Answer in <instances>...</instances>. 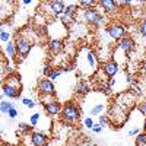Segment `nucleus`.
Wrapping results in <instances>:
<instances>
[{"label": "nucleus", "instance_id": "f257e3e1", "mask_svg": "<svg viewBox=\"0 0 146 146\" xmlns=\"http://www.w3.org/2000/svg\"><path fill=\"white\" fill-rule=\"evenodd\" d=\"M76 63H78V69L82 75H94L96 72V66H98V62H96V54L91 50V48H82V50L78 53L76 57Z\"/></svg>", "mask_w": 146, "mask_h": 146}, {"label": "nucleus", "instance_id": "f03ea898", "mask_svg": "<svg viewBox=\"0 0 146 146\" xmlns=\"http://www.w3.org/2000/svg\"><path fill=\"white\" fill-rule=\"evenodd\" d=\"M22 92V85H21V79L18 75H9L6 78V80L3 82L2 86V95L7 96L10 100L19 98Z\"/></svg>", "mask_w": 146, "mask_h": 146}, {"label": "nucleus", "instance_id": "7ed1b4c3", "mask_svg": "<svg viewBox=\"0 0 146 146\" xmlns=\"http://www.w3.org/2000/svg\"><path fill=\"white\" fill-rule=\"evenodd\" d=\"M80 108L78 104L75 102H66L63 105V110H62V120H63V123L66 124H75L78 123V121L80 120Z\"/></svg>", "mask_w": 146, "mask_h": 146}, {"label": "nucleus", "instance_id": "20e7f679", "mask_svg": "<svg viewBox=\"0 0 146 146\" xmlns=\"http://www.w3.org/2000/svg\"><path fill=\"white\" fill-rule=\"evenodd\" d=\"M135 101H136V95L133 92H123L115 98L113 107H115L120 111H123L124 114H129L131 107L135 105Z\"/></svg>", "mask_w": 146, "mask_h": 146}, {"label": "nucleus", "instance_id": "39448f33", "mask_svg": "<svg viewBox=\"0 0 146 146\" xmlns=\"http://www.w3.org/2000/svg\"><path fill=\"white\" fill-rule=\"evenodd\" d=\"M82 21L86 22V23H91L94 27H101L105 22V16L98 9L94 7V9H86V10L82 12Z\"/></svg>", "mask_w": 146, "mask_h": 146}, {"label": "nucleus", "instance_id": "423d86ee", "mask_svg": "<svg viewBox=\"0 0 146 146\" xmlns=\"http://www.w3.org/2000/svg\"><path fill=\"white\" fill-rule=\"evenodd\" d=\"M15 44H16V53H18V57L21 58H25L29 53H31V48H32V41L27 36H23L22 34H18L16 40H15Z\"/></svg>", "mask_w": 146, "mask_h": 146}, {"label": "nucleus", "instance_id": "0eeeda50", "mask_svg": "<svg viewBox=\"0 0 146 146\" xmlns=\"http://www.w3.org/2000/svg\"><path fill=\"white\" fill-rule=\"evenodd\" d=\"M78 10H79V5H67L66 9H64L63 16L60 18V22H62L64 27H72L73 23L76 22Z\"/></svg>", "mask_w": 146, "mask_h": 146}, {"label": "nucleus", "instance_id": "6e6552de", "mask_svg": "<svg viewBox=\"0 0 146 146\" xmlns=\"http://www.w3.org/2000/svg\"><path fill=\"white\" fill-rule=\"evenodd\" d=\"M36 89H38V92L41 94V96H56V86L51 79L48 78H42L38 80V83H36Z\"/></svg>", "mask_w": 146, "mask_h": 146}, {"label": "nucleus", "instance_id": "1a4fd4ad", "mask_svg": "<svg viewBox=\"0 0 146 146\" xmlns=\"http://www.w3.org/2000/svg\"><path fill=\"white\" fill-rule=\"evenodd\" d=\"M107 34L110 36V40L111 41H121L126 36V28L123 25H120V23H110L108 28H107Z\"/></svg>", "mask_w": 146, "mask_h": 146}, {"label": "nucleus", "instance_id": "9d476101", "mask_svg": "<svg viewBox=\"0 0 146 146\" xmlns=\"http://www.w3.org/2000/svg\"><path fill=\"white\" fill-rule=\"evenodd\" d=\"M45 6L53 18H62L66 9V3L62 2V0H53V2H48Z\"/></svg>", "mask_w": 146, "mask_h": 146}, {"label": "nucleus", "instance_id": "9b49d317", "mask_svg": "<svg viewBox=\"0 0 146 146\" xmlns=\"http://www.w3.org/2000/svg\"><path fill=\"white\" fill-rule=\"evenodd\" d=\"M135 48H136V42H135V40H133L131 36H127V35H126L121 41L117 42V50L121 51L124 56H129L133 50H135Z\"/></svg>", "mask_w": 146, "mask_h": 146}, {"label": "nucleus", "instance_id": "f8f14e48", "mask_svg": "<svg viewBox=\"0 0 146 146\" xmlns=\"http://www.w3.org/2000/svg\"><path fill=\"white\" fill-rule=\"evenodd\" d=\"M102 72H104V75H105L108 79L115 78V76L118 75V72H120V64L115 62V60H108V62H104V64H102Z\"/></svg>", "mask_w": 146, "mask_h": 146}, {"label": "nucleus", "instance_id": "ddd939ff", "mask_svg": "<svg viewBox=\"0 0 146 146\" xmlns=\"http://www.w3.org/2000/svg\"><path fill=\"white\" fill-rule=\"evenodd\" d=\"M44 110H45V113L50 115V117H57V115H62L63 105L60 104L57 100H53V101L47 102V104L44 105Z\"/></svg>", "mask_w": 146, "mask_h": 146}, {"label": "nucleus", "instance_id": "4468645a", "mask_svg": "<svg viewBox=\"0 0 146 146\" xmlns=\"http://www.w3.org/2000/svg\"><path fill=\"white\" fill-rule=\"evenodd\" d=\"M29 139L34 146H47V143H48V136L44 131H38V130L32 131L29 135Z\"/></svg>", "mask_w": 146, "mask_h": 146}, {"label": "nucleus", "instance_id": "2eb2a0df", "mask_svg": "<svg viewBox=\"0 0 146 146\" xmlns=\"http://www.w3.org/2000/svg\"><path fill=\"white\" fill-rule=\"evenodd\" d=\"M64 48V42L62 40H50L48 41V50H50V53L53 56H57L63 51Z\"/></svg>", "mask_w": 146, "mask_h": 146}, {"label": "nucleus", "instance_id": "dca6fc26", "mask_svg": "<svg viewBox=\"0 0 146 146\" xmlns=\"http://www.w3.org/2000/svg\"><path fill=\"white\" fill-rule=\"evenodd\" d=\"M107 110V104H105V101H102V100H100V101H95L94 102V105L91 107V110H89V114L91 115H102L104 114V111Z\"/></svg>", "mask_w": 146, "mask_h": 146}, {"label": "nucleus", "instance_id": "f3484780", "mask_svg": "<svg viewBox=\"0 0 146 146\" xmlns=\"http://www.w3.org/2000/svg\"><path fill=\"white\" fill-rule=\"evenodd\" d=\"M75 91L78 95H88L91 92V85L86 82V80H79L76 85H75Z\"/></svg>", "mask_w": 146, "mask_h": 146}, {"label": "nucleus", "instance_id": "a211bd4d", "mask_svg": "<svg viewBox=\"0 0 146 146\" xmlns=\"http://www.w3.org/2000/svg\"><path fill=\"white\" fill-rule=\"evenodd\" d=\"M16 56H18V53H16V44H15V41H10V42L5 44V57L7 60H13Z\"/></svg>", "mask_w": 146, "mask_h": 146}, {"label": "nucleus", "instance_id": "6ab92c4d", "mask_svg": "<svg viewBox=\"0 0 146 146\" xmlns=\"http://www.w3.org/2000/svg\"><path fill=\"white\" fill-rule=\"evenodd\" d=\"M98 5L102 7L105 13H113L117 10V2H113V0H101V2H98Z\"/></svg>", "mask_w": 146, "mask_h": 146}, {"label": "nucleus", "instance_id": "aec40b11", "mask_svg": "<svg viewBox=\"0 0 146 146\" xmlns=\"http://www.w3.org/2000/svg\"><path fill=\"white\" fill-rule=\"evenodd\" d=\"M12 108H15L13 102H9V101H5V100L0 101V111H2L3 114H7Z\"/></svg>", "mask_w": 146, "mask_h": 146}, {"label": "nucleus", "instance_id": "412c9836", "mask_svg": "<svg viewBox=\"0 0 146 146\" xmlns=\"http://www.w3.org/2000/svg\"><path fill=\"white\" fill-rule=\"evenodd\" d=\"M79 7H82L83 10H86V9H94L95 5H98V2H94V0H80V2L78 3Z\"/></svg>", "mask_w": 146, "mask_h": 146}, {"label": "nucleus", "instance_id": "4be33fe9", "mask_svg": "<svg viewBox=\"0 0 146 146\" xmlns=\"http://www.w3.org/2000/svg\"><path fill=\"white\" fill-rule=\"evenodd\" d=\"M10 32L9 31H6L5 28H2L0 29V41H2L3 44H7V42H10Z\"/></svg>", "mask_w": 146, "mask_h": 146}, {"label": "nucleus", "instance_id": "5701e85b", "mask_svg": "<svg viewBox=\"0 0 146 146\" xmlns=\"http://www.w3.org/2000/svg\"><path fill=\"white\" fill-rule=\"evenodd\" d=\"M32 126L31 124H27V123H19L18 124V130L19 133H32Z\"/></svg>", "mask_w": 146, "mask_h": 146}, {"label": "nucleus", "instance_id": "b1692460", "mask_svg": "<svg viewBox=\"0 0 146 146\" xmlns=\"http://www.w3.org/2000/svg\"><path fill=\"white\" fill-rule=\"evenodd\" d=\"M137 31H139V34L143 36V38L146 40V19H142V21L139 22V25H137Z\"/></svg>", "mask_w": 146, "mask_h": 146}, {"label": "nucleus", "instance_id": "393cba45", "mask_svg": "<svg viewBox=\"0 0 146 146\" xmlns=\"http://www.w3.org/2000/svg\"><path fill=\"white\" fill-rule=\"evenodd\" d=\"M136 146H146V131L136 136Z\"/></svg>", "mask_w": 146, "mask_h": 146}, {"label": "nucleus", "instance_id": "a878e982", "mask_svg": "<svg viewBox=\"0 0 146 146\" xmlns=\"http://www.w3.org/2000/svg\"><path fill=\"white\" fill-rule=\"evenodd\" d=\"M54 69H56V67H53V66H50V64H44L42 69H41V73H42L45 78H50V75L53 73Z\"/></svg>", "mask_w": 146, "mask_h": 146}, {"label": "nucleus", "instance_id": "bb28decb", "mask_svg": "<svg viewBox=\"0 0 146 146\" xmlns=\"http://www.w3.org/2000/svg\"><path fill=\"white\" fill-rule=\"evenodd\" d=\"M110 121H111V118H110L108 114H102V115H100V118H98V123H100L102 127L107 126V124H110Z\"/></svg>", "mask_w": 146, "mask_h": 146}, {"label": "nucleus", "instance_id": "cd10ccee", "mask_svg": "<svg viewBox=\"0 0 146 146\" xmlns=\"http://www.w3.org/2000/svg\"><path fill=\"white\" fill-rule=\"evenodd\" d=\"M21 102L23 104V105H25V107H28V108H35V105H36V102L34 101V100H31V98H22L21 100Z\"/></svg>", "mask_w": 146, "mask_h": 146}, {"label": "nucleus", "instance_id": "c85d7f7f", "mask_svg": "<svg viewBox=\"0 0 146 146\" xmlns=\"http://www.w3.org/2000/svg\"><path fill=\"white\" fill-rule=\"evenodd\" d=\"M40 117H41V113H35L31 115V126L32 127H36V124H38L40 121Z\"/></svg>", "mask_w": 146, "mask_h": 146}, {"label": "nucleus", "instance_id": "c756f323", "mask_svg": "<svg viewBox=\"0 0 146 146\" xmlns=\"http://www.w3.org/2000/svg\"><path fill=\"white\" fill-rule=\"evenodd\" d=\"M83 124H85V127L89 129V130H92V129H94V126H95L94 120H92L91 117H86V118H85V120H83Z\"/></svg>", "mask_w": 146, "mask_h": 146}, {"label": "nucleus", "instance_id": "7c9ffc66", "mask_svg": "<svg viewBox=\"0 0 146 146\" xmlns=\"http://www.w3.org/2000/svg\"><path fill=\"white\" fill-rule=\"evenodd\" d=\"M60 76H62V70H60V69H54V70H53V73L50 75V78H48V79H51V80L54 82V80H57Z\"/></svg>", "mask_w": 146, "mask_h": 146}, {"label": "nucleus", "instance_id": "2f4dec72", "mask_svg": "<svg viewBox=\"0 0 146 146\" xmlns=\"http://www.w3.org/2000/svg\"><path fill=\"white\" fill-rule=\"evenodd\" d=\"M140 129L137 127V126H133L130 130H129V136H137V135H140Z\"/></svg>", "mask_w": 146, "mask_h": 146}, {"label": "nucleus", "instance_id": "473e14b6", "mask_svg": "<svg viewBox=\"0 0 146 146\" xmlns=\"http://www.w3.org/2000/svg\"><path fill=\"white\" fill-rule=\"evenodd\" d=\"M137 110H139V113H140L142 115L146 117V101H142V102L137 105Z\"/></svg>", "mask_w": 146, "mask_h": 146}, {"label": "nucleus", "instance_id": "72a5a7b5", "mask_svg": "<svg viewBox=\"0 0 146 146\" xmlns=\"http://www.w3.org/2000/svg\"><path fill=\"white\" fill-rule=\"evenodd\" d=\"M131 91H133V94L135 95H142V89H140V86H139V83H136V85H133L131 86Z\"/></svg>", "mask_w": 146, "mask_h": 146}, {"label": "nucleus", "instance_id": "f704fd0d", "mask_svg": "<svg viewBox=\"0 0 146 146\" xmlns=\"http://www.w3.org/2000/svg\"><path fill=\"white\" fill-rule=\"evenodd\" d=\"M7 115H9V118H10V120L16 118V117H18V110H16V107H15V108H12L10 111L7 113Z\"/></svg>", "mask_w": 146, "mask_h": 146}, {"label": "nucleus", "instance_id": "c9c22d12", "mask_svg": "<svg viewBox=\"0 0 146 146\" xmlns=\"http://www.w3.org/2000/svg\"><path fill=\"white\" fill-rule=\"evenodd\" d=\"M102 129H104V127H102V126H101L100 123H96V124L94 126L92 131H94V133H96V135H98V133H101V131H102Z\"/></svg>", "mask_w": 146, "mask_h": 146}, {"label": "nucleus", "instance_id": "e433bc0d", "mask_svg": "<svg viewBox=\"0 0 146 146\" xmlns=\"http://www.w3.org/2000/svg\"><path fill=\"white\" fill-rule=\"evenodd\" d=\"M142 70H143V73H145V75H146V60H145V62L142 63Z\"/></svg>", "mask_w": 146, "mask_h": 146}, {"label": "nucleus", "instance_id": "4c0bfd02", "mask_svg": "<svg viewBox=\"0 0 146 146\" xmlns=\"http://www.w3.org/2000/svg\"><path fill=\"white\" fill-rule=\"evenodd\" d=\"M32 2H31V0H23V2H22V5L23 6H28V5H31Z\"/></svg>", "mask_w": 146, "mask_h": 146}, {"label": "nucleus", "instance_id": "58836bf2", "mask_svg": "<svg viewBox=\"0 0 146 146\" xmlns=\"http://www.w3.org/2000/svg\"><path fill=\"white\" fill-rule=\"evenodd\" d=\"M143 129H145V131H146V117H145V121H143Z\"/></svg>", "mask_w": 146, "mask_h": 146}, {"label": "nucleus", "instance_id": "ea45409f", "mask_svg": "<svg viewBox=\"0 0 146 146\" xmlns=\"http://www.w3.org/2000/svg\"><path fill=\"white\" fill-rule=\"evenodd\" d=\"M145 7H146V3H145Z\"/></svg>", "mask_w": 146, "mask_h": 146}]
</instances>
